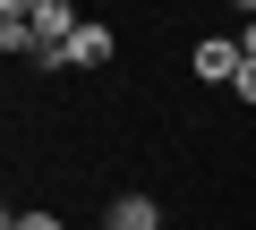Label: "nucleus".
Returning a JSON list of instances; mask_svg holds the SVG:
<instances>
[{
	"mask_svg": "<svg viewBox=\"0 0 256 230\" xmlns=\"http://www.w3.org/2000/svg\"><path fill=\"white\" fill-rule=\"evenodd\" d=\"M230 94H239V102H248V111H256V60H248V68H239V85H230Z\"/></svg>",
	"mask_w": 256,
	"mask_h": 230,
	"instance_id": "39448f33",
	"label": "nucleus"
},
{
	"mask_svg": "<svg viewBox=\"0 0 256 230\" xmlns=\"http://www.w3.org/2000/svg\"><path fill=\"white\" fill-rule=\"evenodd\" d=\"M111 230H162V205L154 196H111Z\"/></svg>",
	"mask_w": 256,
	"mask_h": 230,
	"instance_id": "7ed1b4c3",
	"label": "nucleus"
},
{
	"mask_svg": "<svg viewBox=\"0 0 256 230\" xmlns=\"http://www.w3.org/2000/svg\"><path fill=\"white\" fill-rule=\"evenodd\" d=\"M86 230H111V222H86Z\"/></svg>",
	"mask_w": 256,
	"mask_h": 230,
	"instance_id": "0eeeda50",
	"label": "nucleus"
},
{
	"mask_svg": "<svg viewBox=\"0 0 256 230\" xmlns=\"http://www.w3.org/2000/svg\"><path fill=\"white\" fill-rule=\"evenodd\" d=\"M0 230H68V222L43 213V205H9V213H0Z\"/></svg>",
	"mask_w": 256,
	"mask_h": 230,
	"instance_id": "20e7f679",
	"label": "nucleus"
},
{
	"mask_svg": "<svg viewBox=\"0 0 256 230\" xmlns=\"http://www.w3.org/2000/svg\"><path fill=\"white\" fill-rule=\"evenodd\" d=\"M120 60V34L102 26V17H86L77 34H68V51H60V68H111Z\"/></svg>",
	"mask_w": 256,
	"mask_h": 230,
	"instance_id": "f257e3e1",
	"label": "nucleus"
},
{
	"mask_svg": "<svg viewBox=\"0 0 256 230\" xmlns=\"http://www.w3.org/2000/svg\"><path fill=\"white\" fill-rule=\"evenodd\" d=\"M239 51H248V60H256V17H248V34H239Z\"/></svg>",
	"mask_w": 256,
	"mask_h": 230,
	"instance_id": "423d86ee",
	"label": "nucleus"
},
{
	"mask_svg": "<svg viewBox=\"0 0 256 230\" xmlns=\"http://www.w3.org/2000/svg\"><path fill=\"white\" fill-rule=\"evenodd\" d=\"M188 68H196L205 85H239V68H248V51H239L230 34H205V43L188 51Z\"/></svg>",
	"mask_w": 256,
	"mask_h": 230,
	"instance_id": "f03ea898",
	"label": "nucleus"
}]
</instances>
